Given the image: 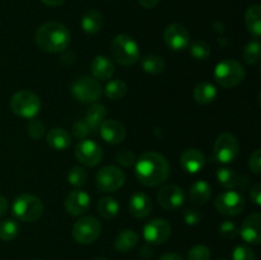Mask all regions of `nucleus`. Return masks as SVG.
Masks as SVG:
<instances>
[{
    "mask_svg": "<svg viewBox=\"0 0 261 260\" xmlns=\"http://www.w3.org/2000/svg\"><path fill=\"white\" fill-rule=\"evenodd\" d=\"M135 175L143 185L157 186L167 180L170 163L161 153L145 152L135 161Z\"/></svg>",
    "mask_w": 261,
    "mask_h": 260,
    "instance_id": "obj_1",
    "label": "nucleus"
},
{
    "mask_svg": "<svg viewBox=\"0 0 261 260\" xmlns=\"http://www.w3.org/2000/svg\"><path fill=\"white\" fill-rule=\"evenodd\" d=\"M38 47L47 53H61L70 43V32L59 22H47L41 25L35 35Z\"/></svg>",
    "mask_w": 261,
    "mask_h": 260,
    "instance_id": "obj_2",
    "label": "nucleus"
},
{
    "mask_svg": "<svg viewBox=\"0 0 261 260\" xmlns=\"http://www.w3.org/2000/svg\"><path fill=\"white\" fill-rule=\"evenodd\" d=\"M111 54L115 60L124 66L135 64L140 56L139 46L127 35H119L112 40Z\"/></svg>",
    "mask_w": 261,
    "mask_h": 260,
    "instance_id": "obj_3",
    "label": "nucleus"
},
{
    "mask_svg": "<svg viewBox=\"0 0 261 260\" xmlns=\"http://www.w3.org/2000/svg\"><path fill=\"white\" fill-rule=\"evenodd\" d=\"M245 68L241 63L232 59L221 61L214 69V79L223 88H232L241 83L245 79Z\"/></svg>",
    "mask_w": 261,
    "mask_h": 260,
    "instance_id": "obj_4",
    "label": "nucleus"
},
{
    "mask_svg": "<svg viewBox=\"0 0 261 260\" xmlns=\"http://www.w3.org/2000/svg\"><path fill=\"white\" fill-rule=\"evenodd\" d=\"M43 204L37 196L22 194L13 201V214L22 222H35L42 216Z\"/></svg>",
    "mask_w": 261,
    "mask_h": 260,
    "instance_id": "obj_5",
    "label": "nucleus"
},
{
    "mask_svg": "<svg viewBox=\"0 0 261 260\" xmlns=\"http://www.w3.org/2000/svg\"><path fill=\"white\" fill-rule=\"evenodd\" d=\"M10 107L17 116L23 117V119H33L40 111L41 102L37 94L23 89L12 97Z\"/></svg>",
    "mask_w": 261,
    "mask_h": 260,
    "instance_id": "obj_6",
    "label": "nucleus"
},
{
    "mask_svg": "<svg viewBox=\"0 0 261 260\" xmlns=\"http://www.w3.org/2000/svg\"><path fill=\"white\" fill-rule=\"evenodd\" d=\"M103 88L96 78L92 76H81L71 86V94L74 98L83 103H93L101 98Z\"/></svg>",
    "mask_w": 261,
    "mask_h": 260,
    "instance_id": "obj_7",
    "label": "nucleus"
},
{
    "mask_svg": "<svg viewBox=\"0 0 261 260\" xmlns=\"http://www.w3.org/2000/svg\"><path fill=\"white\" fill-rule=\"evenodd\" d=\"M99 235H101V223L96 217H82L73 227L74 240L82 245L92 244L98 239Z\"/></svg>",
    "mask_w": 261,
    "mask_h": 260,
    "instance_id": "obj_8",
    "label": "nucleus"
},
{
    "mask_svg": "<svg viewBox=\"0 0 261 260\" xmlns=\"http://www.w3.org/2000/svg\"><path fill=\"white\" fill-rule=\"evenodd\" d=\"M125 183V173L117 166L102 167L96 175V185L102 193H111L121 188Z\"/></svg>",
    "mask_w": 261,
    "mask_h": 260,
    "instance_id": "obj_9",
    "label": "nucleus"
},
{
    "mask_svg": "<svg viewBox=\"0 0 261 260\" xmlns=\"http://www.w3.org/2000/svg\"><path fill=\"white\" fill-rule=\"evenodd\" d=\"M239 140L231 133H222L214 144V158L221 163H231L239 155Z\"/></svg>",
    "mask_w": 261,
    "mask_h": 260,
    "instance_id": "obj_10",
    "label": "nucleus"
},
{
    "mask_svg": "<svg viewBox=\"0 0 261 260\" xmlns=\"http://www.w3.org/2000/svg\"><path fill=\"white\" fill-rule=\"evenodd\" d=\"M214 205H216L217 211L223 216L233 217L239 216L241 212H244L246 201L240 193L234 190H228L217 196Z\"/></svg>",
    "mask_w": 261,
    "mask_h": 260,
    "instance_id": "obj_11",
    "label": "nucleus"
},
{
    "mask_svg": "<svg viewBox=\"0 0 261 260\" xmlns=\"http://www.w3.org/2000/svg\"><path fill=\"white\" fill-rule=\"evenodd\" d=\"M75 155L82 165L88 166V167H94L103 158V150H102L101 145L97 144L93 140L82 139L76 144Z\"/></svg>",
    "mask_w": 261,
    "mask_h": 260,
    "instance_id": "obj_12",
    "label": "nucleus"
},
{
    "mask_svg": "<svg viewBox=\"0 0 261 260\" xmlns=\"http://www.w3.org/2000/svg\"><path fill=\"white\" fill-rule=\"evenodd\" d=\"M143 233L148 244L161 245L171 236V224L162 218L152 219L144 226Z\"/></svg>",
    "mask_w": 261,
    "mask_h": 260,
    "instance_id": "obj_13",
    "label": "nucleus"
},
{
    "mask_svg": "<svg viewBox=\"0 0 261 260\" xmlns=\"http://www.w3.org/2000/svg\"><path fill=\"white\" fill-rule=\"evenodd\" d=\"M163 38L166 45L173 51H181L190 45V33L184 25L177 23L170 24L166 28Z\"/></svg>",
    "mask_w": 261,
    "mask_h": 260,
    "instance_id": "obj_14",
    "label": "nucleus"
},
{
    "mask_svg": "<svg viewBox=\"0 0 261 260\" xmlns=\"http://www.w3.org/2000/svg\"><path fill=\"white\" fill-rule=\"evenodd\" d=\"M158 204L166 211H176L185 201V195L180 186L167 185L160 190L157 195Z\"/></svg>",
    "mask_w": 261,
    "mask_h": 260,
    "instance_id": "obj_15",
    "label": "nucleus"
},
{
    "mask_svg": "<svg viewBox=\"0 0 261 260\" xmlns=\"http://www.w3.org/2000/svg\"><path fill=\"white\" fill-rule=\"evenodd\" d=\"M91 205V198L83 190H73L65 199V209L71 216H82L88 211Z\"/></svg>",
    "mask_w": 261,
    "mask_h": 260,
    "instance_id": "obj_16",
    "label": "nucleus"
},
{
    "mask_svg": "<svg viewBox=\"0 0 261 260\" xmlns=\"http://www.w3.org/2000/svg\"><path fill=\"white\" fill-rule=\"evenodd\" d=\"M242 239L252 245L260 244L261 241V216L260 213H254L247 217L241 226Z\"/></svg>",
    "mask_w": 261,
    "mask_h": 260,
    "instance_id": "obj_17",
    "label": "nucleus"
},
{
    "mask_svg": "<svg viewBox=\"0 0 261 260\" xmlns=\"http://www.w3.org/2000/svg\"><path fill=\"white\" fill-rule=\"evenodd\" d=\"M102 139L110 144H120L125 139V127L116 120H105L98 129Z\"/></svg>",
    "mask_w": 261,
    "mask_h": 260,
    "instance_id": "obj_18",
    "label": "nucleus"
},
{
    "mask_svg": "<svg viewBox=\"0 0 261 260\" xmlns=\"http://www.w3.org/2000/svg\"><path fill=\"white\" fill-rule=\"evenodd\" d=\"M180 163L186 172L198 173L199 171L203 170L204 165H205V157L200 150L190 148L181 154Z\"/></svg>",
    "mask_w": 261,
    "mask_h": 260,
    "instance_id": "obj_19",
    "label": "nucleus"
},
{
    "mask_svg": "<svg viewBox=\"0 0 261 260\" xmlns=\"http://www.w3.org/2000/svg\"><path fill=\"white\" fill-rule=\"evenodd\" d=\"M129 211L135 218H145L152 211L150 198L144 193H135L129 201Z\"/></svg>",
    "mask_w": 261,
    "mask_h": 260,
    "instance_id": "obj_20",
    "label": "nucleus"
},
{
    "mask_svg": "<svg viewBox=\"0 0 261 260\" xmlns=\"http://www.w3.org/2000/svg\"><path fill=\"white\" fill-rule=\"evenodd\" d=\"M91 71L93 76L99 81H107L111 79L115 73L114 63L109 58L103 55H98L92 60Z\"/></svg>",
    "mask_w": 261,
    "mask_h": 260,
    "instance_id": "obj_21",
    "label": "nucleus"
},
{
    "mask_svg": "<svg viewBox=\"0 0 261 260\" xmlns=\"http://www.w3.org/2000/svg\"><path fill=\"white\" fill-rule=\"evenodd\" d=\"M46 142L53 149L55 150H64L70 145L71 137L65 129L61 127H55L51 129L46 135Z\"/></svg>",
    "mask_w": 261,
    "mask_h": 260,
    "instance_id": "obj_22",
    "label": "nucleus"
},
{
    "mask_svg": "<svg viewBox=\"0 0 261 260\" xmlns=\"http://www.w3.org/2000/svg\"><path fill=\"white\" fill-rule=\"evenodd\" d=\"M212 196V188L205 180H199L194 184L189 191V198L196 205H204Z\"/></svg>",
    "mask_w": 261,
    "mask_h": 260,
    "instance_id": "obj_23",
    "label": "nucleus"
},
{
    "mask_svg": "<svg viewBox=\"0 0 261 260\" xmlns=\"http://www.w3.org/2000/svg\"><path fill=\"white\" fill-rule=\"evenodd\" d=\"M102 25H103V17H102L101 12L96 9L88 10L82 18V28L88 35H94V33L99 32Z\"/></svg>",
    "mask_w": 261,
    "mask_h": 260,
    "instance_id": "obj_24",
    "label": "nucleus"
},
{
    "mask_svg": "<svg viewBox=\"0 0 261 260\" xmlns=\"http://www.w3.org/2000/svg\"><path fill=\"white\" fill-rule=\"evenodd\" d=\"M245 23L249 32L255 38H259L261 35V7L259 4H254L247 9L245 15Z\"/></svg>",
    "mask_w": 261,
    "mask_h": 260,
    "instance_id": "obj_25",
    "label": "nucleus"
},
{
    "mask_svg": "<svg viewBox=\"0 0 261 260\" xmlns=\"http://www.w3.org/2000/svg\"><path fill=\"white\" fill-rule=\"evenodd\" d=\"M138 242H139V236L137 232L133 229H124L115 239V249L116 251L126 252L137 246Z\"/></svg>",
    "mask_w": 261,
    "mask_h": 260,
    "instance_id": "obj_26",
    "label": "nucleus"
},
{
    "mask_svg": "<svg viewBox=\"0 0 261 260\" xmlns=\"http://www.w3.org/2000/svg\"><path fill=\"white\" fill-rule=\"evenodd\" d=\"M106 115L107 111L106 107H105L103 105L93 103L88 110H87L84 120H86L87 124L91 126V129L93 130V132H96V130L99 129L102 122L106 120Z\"/></svg>",
    "mask_w": 261,
    "mask_h": 260,
    "instance_id": "obj_27",
    "label": "nucleus"
},
{
    "mask_svg": "<svg viewBox=\"0 0 261 260\" xmlns=\"http://www.w3.org/2000/svg\"><path fill=\"white\" fill-rule=\"evenodd\" d=\"M217 178H218V183L223 188L228 189V190H234V189L239 188L244 189L242 178L234 172V170H231V168H219L217 171Z\"/></svg>",
    "mask_w": 261,
    "mask_h": 260,
    "instance_id": "obj_28",
    "label": "nucleus"
},
{
    "mask_svg": "<svg viewBox=\"0 0 261 260\" xmlns=\"http://www.w3.org/2000/svg\"><path fill=\"white\" fill-rule=\"evenodd\" d=\"M217 89L209 82H201L194 88V98L199 105H209L216 99Z\"/></svg>",
    "mask_w": 261,
    "mask_h": 260,
    "instance_id": "obj_29",
    "label": "nucleus"
},
{
    "mask_svg": "<svg viewBox=\"0 0 261 260\" xmlns=\"http://www.w3.org/2000/svg\"><path fill=\"white\" fill-rule=\"evenodd\" d=\"M119 208L120 206H119V203L116 201V199L111 198V196H105V198L99 199L98 204H97L98 213L106 219L114 218L115 216H117V213H119Z\"/></svg>",
    "mask_w": 261,
    "mask_h": 260,
    "instance_id": "obj_30",
    "label": "nucleus"
},
{
    "mask_svg": "<svg viewBox=\"0 0 261 260\" xmlns=\"http://www.w3.org/2000/svg\"><path fill=\"white\" fill-rule=\"evenodd\" d=\"M126 91H127L126 84H125V82H122L121 79H114V81H110L103 89L107 98L112 99V101L121 99L122 97L126 94Z\"/></svg>",
    "mask_w": 261,
    "mask_h": 260,
    "instance_id": "obj_31",
    "label": "nucleus"
},
{
    "mask_svg": "<svg viewBox=\"0 0 261 260\" xmlns=\"http://www.w3.org/2000/svg\"><path fill=\"white\" fill-rule=\"evenodd\" d=\"M142 68L145 73L160 74L165 70L166 64L162 58L155 55H148L142 60Z\"/></svg>",
    "mask_w": 261,
    "mask_h": 260,
    "instance_id": "obj_32",
    "label": "nucleus"
},
{
    "mask_svg": "<svg viewBox=\"0 0 261 260\" xmlns=\"http://www.w3.org/2000/svg\"><path fill=\"white\" fill-rule=\"evenodd\" d=\"M19 232V226L13 219H5L0 222V240L3 241H12L17 237Z\"/></svg>",
    "mask_w": 261,
    "mask_h": 260,
    "instance_id": "obj_33",
    "label": "nucleus"
},
{
    "mask_svg": "<svg viewBox=\"0 0 261 260\" xmlns=\"http://www.w3.org/2000/svg\"><path fill=\"white\" fill-rule=\"evenodd\" d=\"M261 46L259 41H251L244 48V60L247 64H255L260 60Z\"/></svg>",
    "mask_w": 261,
    "mask_h": 260,
    "instance_id": "obj_34",
    "label": "nucleus"
},
{
    "mask_svg": "<svg viewBox=\"0 0 261 260\" xmlns=\"http://www.w3.org/2000/svg\"><path fill=\"white\" fill-rule=\"evenodd\" d=\"M190 54L196 60H205L211 55V47L204 41H194L190 45Z\"/></svg>",
    "mask_w": 261,
    "mask_h": 260,
    "instance_id": "obj_35",
    "label": "nucleus"
},
{
    "mask_svg": "<svg viewBox=\"0 0 261 260\" xmlns=\"http://www.w3.org/2000/svg\"><path fill=\"white\" fill-rule=\"evenodd\" d=\"M68 181L70 185L75 186V188H81L86 184L87 181V172L82 167L74 166L68 173Z\"/></svg>",
    "mask_w": 261,
    "mask_h": 260,
    "instance_id": "obj_36",
    "label": "nucleus"
},
{
    "mask_svg": "<svg viewBox=\"0 0 261 260\" xmlns=\"http://www.w3.org/2000/svg\"><path fill=\"white\" fill-rule=\"evenodd\" d=\"M188 260H211V250L205 245H195L189 251Z\"/></svg>",
    "mask_w": 261,
    "mask_h": 260,
    "instance_id": "obj_37",
    "label": "nucleus"
},
{
    "mask_svg": "<svg viewBox=\"0 0 261 260\" xmlns=\"http://www.w3.org/2000/svg\"><path fill=\"white\" fill-rule=\"evenodd\" d=\"M218 231H219V235H221L223 239H227V240L236 239V237L239 236V228H237L236 224L231 221L222 222Z\"/></svg>",
    "mask_w": 261,
    "mask_h": 260,
    "instance_id": "obj_38",
    "label": "nucleus"
},
{
    "mask_svg": "<svg viewBox=\"0 0 261 260\" xmlns=\"http://www.w3.org/2000/svg\"><path fill=\"white\" fill-rule=\"evenodd\" d=\"M45 125L40 120L31 119L27 124V133L32 139H41L45 134Z\"/></svg>",
    "mask_w": 261,
    "mask_h": 260,
    "instance_id": "obj_39",
    "label": "nucleus"
},
{
    "mask_svg": "<svg viewBox=\"0 0 261 260\" xmlns=\"http://www.w3.org/2000/svg\"><path fill=\"white\" fill-rule=\"evenodd\" d=\"M92 133H94V132L91 129V126L87 124V121L84 119L79 120V121H76L75 124L73 125L74 137L79 138V139H86V138L88 137L89 134H92Z\"/></svg>",
    "mask_w": 261,
    "mask_h": 260,
    "instance_id": "obj_40",
    "label": "nucleus"
},
{
    "mask_svg": "<svg viewBox=\"0 0 261 260\" xmlns=\"http://www.w3.org/2000/svg\"><path fill=\"white\" fill-rule=\"evenodd\" d=\"M233 260H256L255 252L249 246L240 245L233 251Z\"/></svg>",
    "mask_w": 261,
    "mask_h": 260,
    "instance_id": "obj_41",
    "label": "nucleus"
},
{
    "mask_svg": "<svg viewBox=\"0 0 261 260\" xmlns=\"http://www.w3.org/2000/svg\"><path fill=\"white\" fill-rule=\"evenodd\" d=\"M116 161L121 166H125V167H129V166H133L135 163V154L132 152V150L127 149H121L116 153Z\"/></svg>",
    "mask_w": 261,
    "mask_h": 260,
    "instance_id": "obj_42",
    "label": "nucleus"
},
{
    "mask_svg": "<svg viewBox=\"0 0 261 260\" xmlns=\"http://www.w3.org/2000/svg\"><path fill=\"white\" fill-rule=\"evenodd\" d=\"M184 221L189 226H196L201 221V214L196 209H186L184 212Z\"/></svg>",
    "mask_w": 261,
    "mask_h": 260,
    "instance_id": "obj_43",
    "label": "nucleus"
},
{
    "mask_svg": "<svg viewBox=\"0 0 261 260\" xmlns=\"http://www.w3.org/2000/svg\"><path fill=\"white\" fill-rule=\"evenodd\" d=\"M249 166L251 168V171L256 175H259L261 172V150L256 149L251 155H250L249 160Z\"/></svg>",
    "mask_w": 261,
    "mask_h": 260,
    "instance_id": "obj_44",
    "label": "nucleus"
},
{
    "mask_svg": "<svg viewBox=\"0 0 261 260\" xmlns=\"http://www.w3.org/2000/svg\"><path fill=\"white\" fill-rule=\"evenodd\" d=\"M250 198L254 201L256 205H261V184L257 183L252 186L251 193H250Z\"/></svg>",
    "mask_w": 261,
    "mask_h": 260,
    "instance_id": "obj_45",
    "label": "nucleus"
},
{
    "mask_svg": "<svg viewBox=\"0 0 261 260\" xmlns=\"http://www.w3.org/2000/svg\"><path fill=\"white\" fill-rule=\"evenodd\" d=\"M138 3L145 9H152L160 3V0H138Z\"/></svg>",
    "mask_w": 261,
    "mask_h": 260,
    "instance_id": "obj_46",
    "label": "nucleus"
},
{
    "mask_svg": "<svg viewBox=\"0 0 261 260\" xmlns=\"http://www.w3.org/2000/svg\"><path fill=\"white\" fill-rule=\"evenodd\" d=\"M8 211V201L4 196L0 195V217L4 216Z\"/></svg>",
    "mask_w": 261,
    "mask_h": 260,
    "instance_id": "obj_47",
    "label": "nucleus"
},
{
    "mask_svg": "<svg viewBox=\"0 0 261 260\" xmlns=\"http://www.w3.org/2000/svg\"><path fill=\"white\" fill-rule=\"evenodd\" d=\"M160 260H184L180 255L175 254V252H168V254H165L161 256Z\"/></svg>",
    "mask_w": 261,
    "mask_h": 260,
    "instance_id": "obj_48",
    "label": "nucleus"
},
{
    "mask_svg": "<svg viewBox=\"0 0 261 260\" xmlns=\"http://www.w3.org/2000/svg\"><path fill=\"white\" fill-rule=\"evenodd\" d=\"M45 5H48V7H58V5L63 4L65 0H41Z\"/></svg>",
    "mask_w": 261,
    "mask_h": 260,
    "instance_id": "obj_49",
    "label": "nucleus"
},
{
    "mask_svg": "<svg viewBox=\"0 0 261 260\" xmlns=\"http://www.w3.org/2000/svg\"><path fill=\"white\" fill-rule=\"evenodd\" d=\"M93 260H106V259H103V257H96V259H93Z\"/></svg>",
    "mask_w": 261,
    "mask_h": 260,
    "instance_id": "obj_50",
    "label": "nucleus"
},
{
    "mask_svg": "<svg viewBox=\"0 0 261 260\" xmlns=\"http://www.w3.org/2000/svg\"><path fill=\"white\" fill-rule=\"evenodd\" d=\"M32 260H41V259H32Z\"/></svg>",
    "mask_w": 261,
    "mask_h": 260,
    "instance_id": "obj_51",
    "label": "nucleus"
},
{
    "mask_svg": "<svg viewBox=\"0 0 261 260\" xmlns=\"http://www.w3.org/2000/svg\"><path fill=\"white\" fill-rule=\"evenodd\" d=\"M221 260H226V259H221Z\"/></svg>",
    "mask_w": 261,
    "mask_h": 260,
    "instance_id": "obj_52",
    "label": "nucleus"
}]
</instances>
